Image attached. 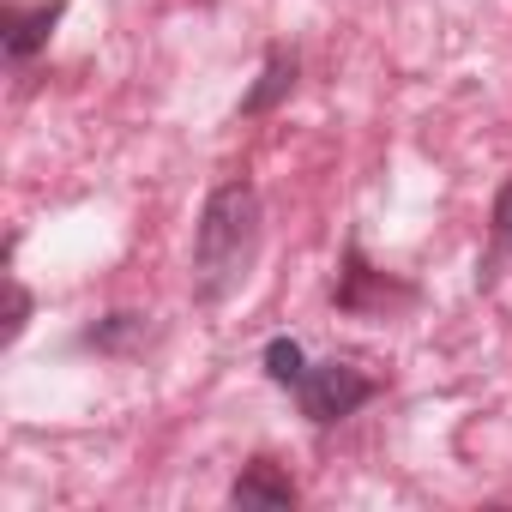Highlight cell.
I'll list each match as a JSON object with an SVG mask.
<instances>
[{
  "label": "cell",
  "instance_id": "6da1fadb",
  "mask_svg": "<svg viewBox=\"0 0 512 512\" xmlns=\"http://www.w3.org/2000/svg\"><path fill=\"white\" fill-rule=\"evenodd\" d=\"M260 241H266V205H260V187L247 175H229L205 193L199 205V223H193V302L199 308H217L229 302L253 260H260Z\"/></svg>",
  "mask_w": 512,
  "mask_h": 512
},
{
  "label": "cell",
  "instance_id": "7a4b0ae2",
  "mask_svg": "<svg viewBox=\"0 0 512 512\" xmlns=\"http://www.w3.org/2000/svg\"><path fill=\"white\" fill-rule=\"evenodd\" d=\"M416 302H422V290H416L410 278L380 272L368 253H362V241H344L338 278H332V308H338V314H350V320H398V314L416 308Z\"/></svg>",
  "mask_w": 512,
  "mask_h": 512
},
{
  "label": "cell",
  "instance_id": "3957f363",
  "mask_svg": "<svg viewBox=\"0 0 512 512\" xmlns=\"http://www.w3.org/2000/svg\"><path fill=\"white\" fill-rule=\"evenodd\" d=\"M374 392H380V380L374 374H362L356 362H308V374H302V386L290 392L296 398V410L314 422V428H338V422H350L362 404H374Z\"/></svg>",
  "mask_w": 512,
  "mask_h": 512
},
{
  "label": "cell",
  "instance_id": "277c9868",
  "mask_svg": "<svg viewBox=\"0 0 512 512\" xmlns=\"http://www.w3.org/2000/svg\"><path fill=\"white\" fill-rule=\"evenodd\" d=\"M61 19H67V0H13L7 19H0V55H7V67H31L49 49Z\"/></svg>",
  "mask_w": 512,
  "mask_h": 512
},
{
  "label": "cell",
  "instance_id": "5b68a950",
  "mask_svg": "<svg viewBox=\"0 0 512 512\" xmlns=\"http://www.w3.org/2000/svg\"><path fill=\"white\" fill-rule=\"evenodd\" d=\"M302 500V488L290 482V470L278 464V458H247L241 464V476L229 482V506H247V512H290Z\"/></svg>",
  "mask_w": 512,
  "mask_h": 512
},
{
  "label": "cell",
  "instance_id": "8992f818",
  "mask_svg": "<svg viewBox=\"0 0 512 512\" xmlns=\"http://www.w3.org/2000/svg\"><path fill=\"white\" fill-rule=\"evenodd\" d=\"M151 338H157L151 314H139V308H115V314H97V320H91V326L73 338V350H91V356L127 362V356H139Z\"/></svg>",
  "mask_w": 512,
  "mask_h": 512
},
{
  "label": "cell",
  "instance_id": "52a82bcc",
  "mask_svg": "<svg viewBox=\"0 0 512 512\" xmlns=\"http://www.w3.org/2000/svg\"><path fill=\"white\" fill-rule=\"evenodd\" d=\"M296 79H302V55H296L290 43H272L266 61H260V79H253L247 97H241V115H247V121H253V115H272L278 103H290Z\"/></svg>",
  "mask_w": 512,
  "mask_h": 512
},
{
  "label": "cell",
  "instance_id": "ba28073f",
  "mask_svg": "<svg viewBox=\"0 0 512 512\" xmlns=\"http://www.w3.org/2000/svg\"><path fill=\"white\" fill-rule=\"evenodd\" d=\"M260 368H266V380H272L278 392H296L302 374H308V350H302L296 338H272V344L260 350Z\"/></svg>",
  "mask_w": 512,
  "mask_h": 512
},
{
  "label": "cell",
  "instance_id": "9c48e42d",
  "mask_svg": "<svg viewBox=\"0 0 512 512\" xmlns=\"http://www.w3.org/2000/svg\"><path fill=\"white\" fill-rule=\"evenodd\" d=\"M31 314H37V296H31L19 278H7V344H19V338H25Z\"/></svg>",
  "mask_w": 512,
  "mask_h": 512
},
{
  "label": "cell",
  "instance_id": "30bf717a",
  "mask_svg": "<svg viewBox=\"0 0 512 512\" xmlns=\"http://www.w3.org/2000/svg\"><path fill=\"white\" fill-rule=\"evenodd\" d=\"M488 229H494V247H500V253H512V181H500V193H494V217H488Z\"/></svg>",
  "mask_w": 512,
  "mask_h": 512
}]
</instances>
